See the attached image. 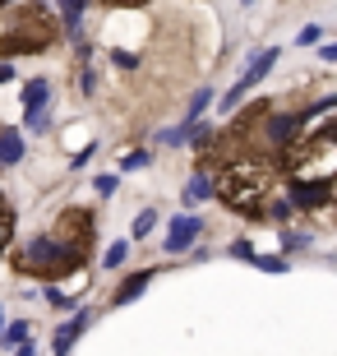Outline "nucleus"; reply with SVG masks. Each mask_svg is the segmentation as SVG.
Instances as JSON below:
<instances>
[{
	"mask_svg": "<svg viewBox=\"0 0 337 356\" xmlns=\"http://www.w3.org/2000/svg\"><path fill=\"white\" fill-rule=\"evenodd\" d=\"M88 250H92V213L88 209H65L56 232L33 236L24 250L14 254V268L28 273V277L56 282V277H65V273H79L83 259H88Z\"/></svg>",
	"mask_w": 337,
	"mask_h": 356,
	"instance_id": "f257e3e1",
	"label": "nucleus"
},
{
	"mask_svg": "<svg viewBox=\"0 0 337 356\" xmlns=\"http://www.w3.org/2000/svg\"><path fill=\"white\" fill-rule=\"evenodd\" d=\"M217 199L231 213H245V218H263V204L272 199V172L263 162L236 158L217 172Z\"/></svg>",
	"mask_w": 337,
	"mask_h": 356,
	"instance_id": "f03ea898",
	"label": "nucleus"
},
{
	"mask_svg": "<svg viewBox=\"0 0 337 356\" xmlns=\"http://www.w3.org/2000/svg\"><path fill=\"white\" fill-rule=\"evenodd\" d=\"M300 111H272V102H263V111H259V134H254V144L268 153V158H277L282 162L291 148H296V139H300Z\"/></svg>",
	"mask_w": 337,
	"mask_h": 356,
	"instance_id": "7ed1b4c3",
	"label": "nucleus"
},
{
	"mask_svg": "<svg viewBox=\"0 0 337 356\" xmlns=\"http://www.w3.org/2000/svg\"><path fill=\"white\" fill-rule=\"evenodd\" d=\"M56 42V24L47 19L42 10H24L14 19V28L0 38V51L5 56H33V51H47Z\"/></svg>",
	"mask_w": 337,
	"mask_h": 356,
	"instance_id": "20e7f679",
	"label": "nucleus"
},
{
	"mask_svg": "<svg viewBox=\"0 0 337 356\" xmlns=\"http://www.w3.org/2000/svg\"><path fill=\"white\" fill-rule=\"evenodd\" d=\"M286 199H291L300 213L328 209V204L337 199V181H305V176H286Z\"/></svg>",
	"mask_w": 337,
	"mask_h": 356,
	"instance_id": "39448f33",
	"label": "nucleus"
},
{
	"mask_svg": "<svg viewBox=\"0 0 337 356\" xmlns=\"http://www.w3.org/2000/svg\"><path fill=\"white\" fill-rule=\"evenodd\" d=\"M277 56H282V51H277V47H263V51H259V56H254V60H249V65H245V74L236 79V88L227 92V97H222V111H227V116H231L236 106L245 102V92L254 88V83H259V79H263V74H268L272 65H277Z\"/></svg>",
	"mask_w": 337,
	"mask_h": 356,
	"instance_id": "423d86ee",
	"label": "nucleus"
},
{
	"mask_svg": "<svg viewBox=\"0 0 337 356\" xmlns=\"http://www.w3.org/2000/svg\"><path fill=\"white\" fill-rule=\"evenodd\" d=\"M199 232H204V218H195V213H181V218H171V232H167V241H162V250H167V254L190 250V245L199 241Z\"/></svg>",
	"mask_w": 337,
	"mask_h": 356,
	"instance_id": "0eeeda50",
	"label": "nucleus"
},
{
	"mask_svg": "<svg viewBox=\"0 0 337 356\" xmlns=\"http://www.w3.org/2000/svg\"><path fill=\"white\" fill-rule=\"evenodd\" d=\"M217 195V176L208 172V167H199L195 176H190V185H185V204L195 209V204H204V199H213Z\"/></svg>",
	"mask_w": 337,
	"mask_h": 356,
	"instance_id": "6e6552de",
	"label": "nucleus"
},
{
	"mask_svg": "<svg viewBox=\"0 0 337 356\" xmlns=\"http://www.w3.org/2000/svg\"><path fill=\"white\" fill-rule=\"evenodd\" d=\"M88 319H92V310H79V315L69 319V324H60V329H56V343H51V352H56V356H65L69 347H74V338H79L83 329H88Z\"/></svg>",
	"mask_w": 337,
	"mask_h": 356,
	"instance_id": "1a4fd4ad",
	"label": "nucleus"
},
{
	"mask_svg": "<svg viewBox=\"0 0 337 356\" xmlns=\"http://www.w3.org/2000/svg\"><path fill=\"white\" fill-rule=\"evenodd\" d=\"M19 162H24V134L5 125L0 130V167H19Z\"/></svg>",
	"mask_w": 337,
	"mask_h": 356,
	"instance_id": "9d476101",
	"label": "nucleus"
},
{
	"mask_svg": "<svg viewBox=\"0 0 337 356\" xmlns=\"http://www.w3.org/2000/svg\"><path fill=\"white\" fill-rule=\"evenodd\" d=\"M148 282H153V268H139V273H130V277L116 287L111 305H125V301H134V296H143V287H148Z\"/></svg>",
	"mask_w": 337,
	"mask_h": 356,
	"instance_id": "9b49d317",
	"label": "nucleus"
},
{
	"mask_svg": "<svg viewBox=\"0 0 337 356\" xmlns=\"http://www.w3.org/2000/svg\"><path fill=\"white\" fill-rule=\"evenodd\" d=\"M263 218H268V222H277V227H282V222H291V218H296V204H291V199H286V195H272L268 204H263Z\"/></svg>",
	"mask_w": 337,
	"mask_h": 356,
	"instance_id": "f8f14e48",
	"label": "nucleus"
},
{
	"mask_svg": "<svg viewBox=\"0 0 337 356\" xmlns=\"http://www.w3.org/2000/svg\"><path fill=\"white\" fill-rule=\"evenodd\" d=\"M47 97H51V83H47V79L24 83V111H33V106H47Z\"/></svg>",
	"mask_w": 337,
	"mask_h": 356,
	"instance_id": "ddd939ff",
	"label": "nucleus"
},
{
	"mask_svg": "<svg viewBox=\"0 0 337 356\" xmlns=\"http://www.w3.org/2000/svg\"><path fill=\"white\" fill-rule=\"evenodd\" d=\"M83 10H88V0H60V14H65V28H69L74 42H79V19H83Z\"/></svg>",
	"mask_w": 337,
	"mask_h": 356,
	"instance_id": "4468645a",
	"label": "nucleus"
},
{
	"mask_svg": "<svg viewBox=\"0 0 337 356\" xmlns=\"http://www.w3.org/2000/svg\"><path fill=\"white\" fill-rule=\"evenodd\" d=\"M10 241H14V209H10V199L0 195V254L10 250Z\"/></svg>",
	"mask_w": 337,
	"mask_h": 356,
	"instance_id": "2eb2a0df",
	"label": "nucleus"
},
{
	"mask_svg": "<svg viewBox=\"0 0 337 356\" xmlns=\"http://www.w3.org/2000/svg\"><path fill=\"white\" fill-rule=\"evenodd\" d=\"M28 333H33V324H28V319H14V324H5L0 343H5V347H19V343H28Z\"/></svg>",
	"mask_w": 337,
	"mask_h": 356,
	"instance_id": "dca6fc26",
	"label": "nucleus"
},
{
	"mask_svg": "<svg viewBox=\"0 0 337 356\" xmlns=\"http://www.w3.org/2000/svg\"><path fill=\"white\" fill-rule=\"evenodd\" d=\"M190 130H195V125H190V120H181V125H171V130H162V139H157V144L181 148V144H190Z\"/></svg>",
	"mask_w": 337,
	"mask_h": 356,
	"instance_id": "f3484780",
	"label": "nucleus"
},
{
	"mask_svg": "<svg viewBox=\"0 0 337 356\" xmlns=\"http://www.w3.org/2000/svg\"><path fill=\"white\" fill-rule=\"evenodd\" d=\"M125 254H130V241H111L106 254H102V264L106 268H120V264H125Z\"/></svg>",
	"mask_w": 337,
	"mask_h": 356,
	"instance_id": "a211bd4d",
	"label": "nucleus"
},
{
	"mask_svg": "<svg viewBox=\"0 0 337 356\" xmlns=\"http://www.w3.org/2000/svg\"><path fill=\"white\" fill-rule=\"evenodd\" d=\"M24 125H28L33 134H42L47 125H51V111H47V106H33V111H24Z\"/></svg>",
	"mask_w": 337,
	"mask_h": 356,
	"instance_id": "6ab92c4d",
	"label": "nucleus"
},
{
	"mask_svg": "<svg viewBox=\"0 0 337 356\" xmlns=\"http://www.w3.org/2000/svg\"><path fill=\"white\" fill-rule=\"evenodd\" d=\"M213 102V88H199L195 92V102H190V111H185V120H190V125H199V116H204V106Z\"/></svg>",
	"mask_w": 337,
	"mask_h": 356,
	"instance_id": "aec40b11",
	"label": "nucleus"
},
{
	"mask_svg": "<svg viewBox=\"0 0 337 356\" xmlns=\"http://www.w3.org/2000/svg\"><path fill=\"white\" fill-rule=\"evenodd\" d=\"M319 42H324V28H319V24H305L296 33V47H319Z\"/></svg>",
	"mask_w": 337,
	"mask_h": 356,
	"instance_id": "412c9836",
	"label": "nucleus"
},
{
	"mask_svg": "<svg viewBox=\"0 0 337 356\" xmlns=\"http://www.w3.org/2000/svg\"><path fill=\"white\" fill-rule=\"evenodd\" d=\"M153 227H157V209H143L139 218H134V236H148Z\"/></svg>",
	"mask_w": 337,
	"mask_h": 356,
	"instance_id": "4be33fe9",
	"label": "nucleus"
},
{
	"mask_svg": "<svg viewBox=\"0 0 337 356\" xmlns=\"http://www.w3.org/2000/svg\"><path fill=\"white\" fill-rule=\"evenodd\" d=\"M116 176H111V172H102V176H97V181H92V190H97V195H102V199H111V195H116Z\"/></svg>",
	"mask_w": 337,
	"mask_h": 356,
	"instance_id": "5701e85b",
	"label": "nucleus"
},
{
	"mask_svg": "<svg viewBox=\"0 0 337 356\" xmlns=\"http://www.w3.org/2000/svg\"><path fill=\"white\" fill-rule=\"evenodd\" d=\"M120 167H125V172H139V167H148V153H125V158H120Z\"/></svg>",
	"mask_w": 337,
	"mask_h": 356,
	"instance_id": "b1692460",
	"label": "nucleus"
},
{
	"mask_svg": "<svg viewBox=\"0 0 337 356\" xmlns=\"http://www.w3.org/2000/svg\"><path fill=\"white\" fill-rule=\"evenodd\" d=\"M231 254H236V259H245V264H254V245H249L245 236H240V241H231Z\"/></svg>",
	"mask_w": 337,
	"mask_h": 356,
	"instance_id": "393cba45",
	"label": "nucleus"
},
{
	"mask_svg": "<svg viewBox=\"0 0 337 356\" xmlns=\"http://www.w3.org/2000/svg\"><path fill=\"white\" fill-rule=\"evenodd\" d=\"M254 264H259L263 273H286V259H263V254H254Z\"/></svg>",
	"mask_w": 337,
	"mask_h": 356,
	"instance_id": "a878e982",
	"label": "nucleus"
},
{
	"mask_svg": "<svg viewBox=\"0 0 337 356\" xmlns=\"http://www.w3.org/2000/svg\"><path fill=\"white\" fill-rule=\"evenodd\" d=\"M282 245H286V250H305V245H310V236H300V232H286Z\"/></svg>",
	"mask_w": 337,
	"mask_h": 356,
	"instance_id": "bb28decb",
	"label": "nucleus"
},
{
	"mask_svg": "<svg viewBox=\"0 0 337 356\" xmlns=\"http://www.w3.org/2000/svg\"><path fill=\"white\" fill-rule=\"evenodd\" d=\"M47 301H51L56 310H69V296H65V291H60V287H47Z\"/></svg>",
	"mask_w": 337,
	"mask_h": 356,
	"instance_id": "cd10ccee",
	"label": "nucleus"
},
{
	"mask_svg": "<svg viewBox=\"0 0 337 356\" xmlns=\"http://www.w3.org/2000/svg\"><path fill=\"white\" fill-rule=\"evenodd\" d=\"M111 60H116L120 70H134V65H139V56H130V51H111Z\"/></svg>",
	"mask_w": 337,
	"mask_h": 356,
	"instance_id": "c85d7f7f",
	"label": "nucleus"
},
{
	"mask_svg": "<svg viewBox=\"0 0 337 356\" xmlns=\"http://www.w3.org/2000/svg\"><path fill=\"white\" fill-rule=\"evenodd\" d=\"M79 88H83V92H92V88H97V74H92L88 65H83V74H79Z\"/></svg>",
	"mask_w": 337,
	"mask_h": 356,
	"instance_id": "c756f323",
	"label": "nucleus"
},
{
	"mask_svg": "<svg viewBox=\"0 0 337 356\" xmlns=\"http://www.w3.org/2000/svg\"><path fill=\"white\" fill-rule=\"evenodd\" d=\"M33 352H38V347H33V338H28V343H19V347H14V356H33Z\"/></svg>",
	"mask_w": 337,
	"mask_h": 356,
	"instance_id": "7c9ffc66",
	"label": "nucleus"
},
{
	"mask_svg": "<svg viewBox=\"0 0 337 356\" xmlns=\"http://www.w3.org/2000/svg\"><path fill=\"white\" fill-rule=\"evenodd\" d=\"M324 60H328V65H337V42H328V47H324Z\"/></svg>",
	"mask_w": 337,
	"mask_h": 356,
	"instance_id": "2f4dec72",
	"label": "nucleus"
},
{
	"mask_svg": "<svg viewBox=\"0 0 337 356\" xmlns=\"http://www.w3.org/2000/svg\"><path fill=\"white\" fill-rule=\"evenodd\" d=\"M10 79H14V70L5 65V60H0V83H10Z\"/></svg>",
	"mask_w": 337,
	"mask_h": 356,
	"instance_id": "473e14b6",
	"label": "nucleus"
},
{
	"mask_svg": "<svg viewBox=\"0 0 337 356\" xmlns=\"http://www.w3.org/2000/svg\"><path fill=\"white\" fill-rule=\"evenodd\" d=\"M0 333H5V310H0Z\"/></svg>",
	"mask_w": 337,
	"mask_h": 356,
	"instance_id": "72a5a7b5",
	"label": "nucleus"
},
{
	"mask_svg": "<svg viewBox=\"0 0 337 356\" xmlns=\"http://www.w3.org/2000/svg\"><path fill=\"white\" fill-rule=\"evenodd\" d=\"M0 5H10V0H0Z\"/></svg>",
	"mask_w": 337,
	"mask_h": 356,
	"instance_id": "f704fd0d",
	"label": "nucleus"
},
{
	"mask_svg": "<svg viewBox=\"0 0 337 356\" xmlns=\"http://www.w3.org/2000/svg\"><path fill=\"white\" fill-rule=\"evenodd\" d=\"M333 204H337V199H333Z\"/></svg>",
	"mask_w": 337,
	"mask_h": 356,
	"instance_id": "c9c22d12",
	"label": "nucleus"
}]
</instances>
